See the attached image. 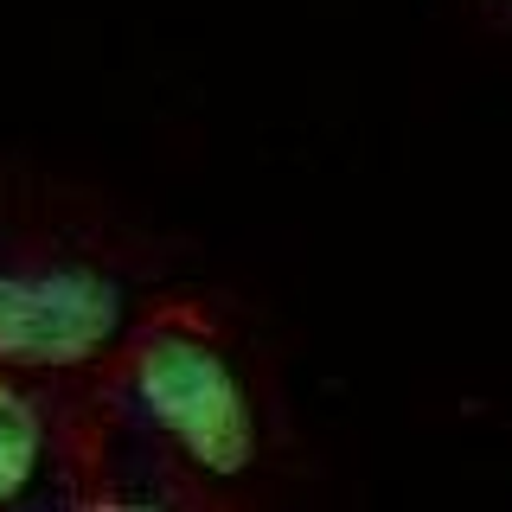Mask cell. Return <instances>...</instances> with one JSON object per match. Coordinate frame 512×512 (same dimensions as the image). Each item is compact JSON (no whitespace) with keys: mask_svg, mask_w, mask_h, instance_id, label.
<instances>
[{"mask_svg":"<svg viewBox=\"0 0 512 512\" xmlns=\"http://www.w3.org/2000/svg\"><path fill=\"white\" fill-rule=\"evenodd\" d=\"M84 506H167L180 480L199 493L244 487L263 461V410L250 372L192 301H154L135 333L77 391Z\"/></svg>","mask_w":512,"mask_h":512,"instance_id":"6da1fadb","label":"cell"},{"mask_svg":"<svg viewBox=\"0 0 512 512\" xmlns=\"http://www.w3.org/2000/svg\"><path fill=\"white\" fill-rule=\"evenodd\" d=\"M148 314L135 282L90 256L0 263V365L45 384H84Z\"/></svg>","mask_w":512,"mask_h":512,"instance_id":"7a4b0ae2","label":"cell"},{"mask_svg":"<svg viewBox=\"0 0 512 512\" xmlns=\"http://www.w3.org/2000/svg\"><path fill=\"white\" fill-rule=\"evenodd\" d=\"M0 506H84L77 384L0 365Z\"/></svg>","mask_w":512,"mask_h":512,"instance_id":"3957f363","label":"cell"}]
</instances>
